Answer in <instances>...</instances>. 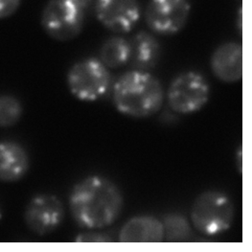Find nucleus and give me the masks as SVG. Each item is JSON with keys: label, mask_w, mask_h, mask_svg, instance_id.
<instances>
[{"label": "nucleus", "mask_w": 252, "mask_h": 252, "mask_svg": "<svg viewBox=\"0 0 252 252\" xmlns=\"http://www.w3.org/2000/svg\"><path fill=\"white\" fill-rule=\"evenodd\" d=\"M124 198L119 187L101 176L79 181L69 196L75 222L84 228L101 229L113 224L122 213Z\"/></svg>", "instance_id": "1"}, {"label": "nucleus", "mask_w": 252, "mask_h": 252, "mask_svg": "<svg viewBox=\"0 0 252 252\" xmlns=\"http://www.w3.org/2000/svg\"><path fill=\"white\" fill-rule=\"evenodd\" d=\"M164 90L158 78L134 69L121 75L112 88V101L122 114L146 118L157 114L164 103Z\"/></svg>", "instance_id": "2"}, {"label": "nucleus", "mask_w": 252, "mask_h": 252, "mask_svg": "<svg viewBox=\"0 0 252 252\" xmlns=\"http://www.w3.org/2000/svg\"><path fill=\"white\" fill-rule=\"evenodd\" d=\"M234 205L226 194L220 191H206L195 199L190 218L193 226L206 236L227 231L234 221Z\"/></svg>", "instance_id": "3"}, {"label": "nucleus", "mask_w": 252, "mask_h": 252, "mask_svg": "<svg viewBox=\"0 0 252 252\" xmlns=\"http://www.w3.org/2000/svg\"><path fill=\"white\" fill-rule=\"evenodd\" d=\"M87 13L79 0H49L42 10L40 24L49 37L65 42L82 33Z\"/></svg>", "instance_id": "4"}, {"label": "nucleus", "mask_w": 252, "mask_h": 252, "mask_svg": "<svg viewBox=\"0 0 252 252\" xmlns=\"http://www.w3.org/2000/svg\"><path fill=\"white\" fill-rule=\"evenodd\" d=\"M66 84L76 99L82 102H95L108 93L111 75L99 59L88 58L70 67L66 75Z\"/></svg>", "instance_id": "5"}, {"label": "nucleus", "mask_w": 252, "mask_h": 252, "mask_svg": "<svg viewBox=\"0 0 252 252\" xmlns=\"http://www.w3.org/2000/svg\"><path fill=\"white\" fill-rule=\"evenodd\" d=\"M210 98V86L204 76L195 71L178 75L167 91L169 107L180 114H192L204 108Z\"/></svg>", "instance_id": "6"}, {"label": "nucleus", "mask_w": 252, "mask_h": 252, "mask_svg": "<svg viewBox=\"0 0 252 252\" xmlns=\"http://www.w3.org/2000/svg\"><path fill=\"white\" fill-rule=\"evenodd\" d=\"M190 13L188 0H150L145 10V21L153 33L173 36L185 27Z\"/></svg>", "instance_id": "7"}, {"label": "nucleus", "mask_w": 252, "mask_h": 252, "mask_svg": "<svg viewBox=\"0 0 252 252\" xmlns=\"http://www.w3.org/2000/svg\"><path fill=\"white\" fill-rule=\"evenodd\" d=\"M64 219V207L60 198L50 194H39L31 198L24 211L27 227L38 236L57 230Z\"/></svg>", "instance_id": "8"}, {"label": "nucleus", "mask_w": 252, "mask_h": 252, "mask_svg": "<svg viewBox=\"0 0 252 252\" xmlns=\"http://www.w3.org/2000/svg\"><path fill=\"white\" fill-rule=\"evenodd\" d=\"M95 15L110 32L126 34L139 22L141 8L138 0H95Z\"/></svg>", "instance_id": "9"}, {"label": "nucleus", "mask_w": 252, "mask_h": 252, "mask_svg": "<svg viewBox=\"0 0 252 252\" xmlns=\"http://www.w3.org/2000/svg\"><path fill=\"white\" fill-rule=\"evenodd\" d=\"M210 67L218 80L226 84L240 82L243 78V46L228 41L218 46L210 59Z\"/></svg>", "instance_id": "10"}, {"label": "nucleus", "mask_w": 252, "mask_h": 252, "mask_svg": "<svg viewBox=\"0 0 252 252\" xmlns=\"http://www.w3.org/2000/svg\"><path fill=\"white\" fill-rule=\"evenodd\" d=\"M30 158L26 150L15 141H0V181L16 182L28 172Z\"/></svg>", "instance_id": "11"}, {"label": "nucleus", "mask_w": 252, "mask_h": 252, "mask_svg": "<svg viewBox=\"0 0 252 252\" xmlns=\"http://www.w3.org/2000/svg\"><path fill=\"white\" fill-rule=\"evenodd\" d=\"M163 240L162 221L153 216L129 219L119 233V241L122 243H159Z\"/></svg>", "instance_id": "12"}, {"label": "nucleus", "mask_w": 252, "mask_h": 252, "mask_svg": "<svg viewBox=\"0 0 252 252\" xmlns=\"http://www.w3.org/2000/svg\"><path fill=\"white\" fill-rule=\"evenodd\" d=\"M129 42L131 47L129 63L134 69L148 71L158 63L161 56V46L154 35L140 31Z\"/></svg>", "instance_id": "13"}, {"label": "nucleus", "mask_w": 252, "mask_h": 252, "mask_svg": "<svg viewBox=\"0 0 252 252\" xmlns=\"http://www.w3.org/2000/svg\"><path fill=\"white\" fill-rule=\"evenodd\" d=\"M99 54V60L108 69H117L129 63L130 42L122 36H111L104 41Z\"/></svg>", "instance_id": "14"}, {"label": "nucleus", "mask_w": 252, "mask_h": 252, "mask_svg": "<svg viewBox=\"0 0 252 252\" xmlns=\"http://www.w3.org/2000/svg\"><path fill=\"white\" fill-rule=\"evenodd\" d=\"M162 225L164 239L169 242L185 241L192 234V228L189 221L181 214L171 213L164 216Z\"/></svg>", "instance_id": "15"}, {"label": "nucleus", "mask_w": 252, "mask_h": 252, "mask_svg": "<svg viewBox=\"0 0 252 252\" xmlns=\"http://www.w3.org/2000/svg\"><path fill=\"white\" fill-rule=\"evenodd\" d=\"M23 113L22 105L12 95H0V127L17 125Z\"/></svg>", "instance_id": "16"}, {"label": "nucleus", "mask_w": 252, "mask_h": 252, "mask_svg": "<svg viewBox=\"0 0 252 252\" xmlns=\"http://www.w3.org/2000/svg\"><path fill=\"white\" fill-rule=\"evenodd\" d=\"M21 0H0V19L12 17L19 8Z\"/></svg>", "instance_id": "17"}, {"label": "nucleus", "mask_w": 252, "mask_h": 252, "mask_svg": "<svg viewBox=\"0 0 252 252\" xmlns=\"http://www.w3.org/2000/svg\"><path fill=\"white\" fill-rule=\"evenodd\" d=\"M111 241L106 235L101 233H84L76 238V242H109Z\"/></svg>", "instance_id": "18"}, {"label": "nucleus", "mask_w": 252, "mask_h": 252, "mask_svg": "<svg viewBox=\"0 0 252 252\" xmlns=\"http://www.w3.org/2000/svg\"><path fill=\"white\" fill-rule=\"evenodd\" d=\"M237 26L239 31H242V26H243V14H242V8H240L239 13L237 15Z\"/></svg>", "instance_id": "19"}, {"label": "nucleus", "mask_w": 252, "mask_h": 252, "mask_svg": "<svg viewBox=\"0 0 252 252\" xmlns=\"http://www.w3.org/2000/svg\"><path fill=\"white\" fill-rule=\"evenodd\" d=\"M81 3H82V5L87 9V10H89V8L90 7V5L92 4V2H95L94 0H79Z\"/></svg>", "instance_id": "20"}, {"label": "nucleus", "mask_w": 252, "mask_h": 252, "mask_svg": "<svg viewBox=\"0 0 252 252\" xmlns=\"http://www.w3.org/2000/svg\"><path fill=\"white\" fill-rule=\"evenodd\" d=\"M2 220V212H1V209H0V221Z\"/></svg>", "instance_id": "21"}]
</instances>
